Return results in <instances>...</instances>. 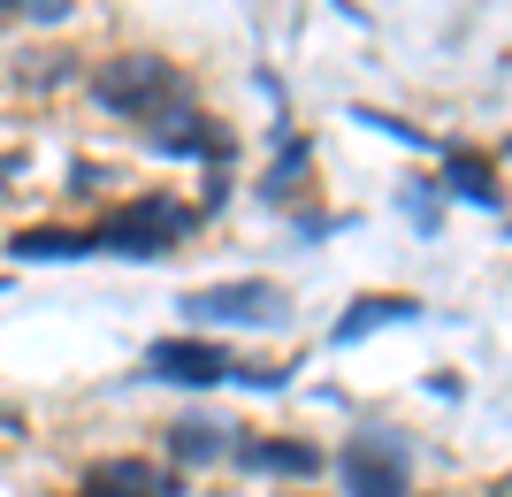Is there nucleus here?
Returning a JSON list of instances; mask_svg holds the SVG:
<instances>
[{"instance_id": "1", "label": "nucleus", "mask_w": 512, "mask_h": 497, "mask_svg": "<svg viewBox=\"0 0 512 497\" xmlns=\"http://www.w3.org/2000/svg\"><path fill=\"white\" fill-rule=\"evenodd\" d=\"M92 100H100L107 115H123V123H161V115L184 108V77H176V62H161V54H123V62L92 69Z\"/></svg>"}, {"instance_id": "2", "label": "nucleus", "mask_w": 512, "mask_h": 497, "mask_svg": "<svg viewBox=\"0 0 512 497\" xmlns=\"http://www.w3.org/2000/svg\"><path fill=\"white\" fill-rule=\"evenodd\" d=\"M192 207L184 199H169V192H138V199H123L115 215L92 230V245L100 253H115V260H161V253H176V245L192 238Z\"/></svg>"}, {"instance_id": "3", "label": "nucleus", "mask_w": 512, "mask_h": 497, "mask_svg": "<svg viewBox=\"0 0 512 497\" xmlns=\"http://www.w3.org/2000/svg\"><path fill=\"white\" fill-rule=\"evenodd\" d=\"M176 314H192L207 329H276L291 314V299H283V283L245 276V283H199V291H184Z\"/></svg>"}, {"instance_id": "4", "label": "nucleus", "mask_w": 512, "mask_h": 497, "mask_svg": "<svg viewBox=\"0 0 512 497\" xmlns=\"http://www.w3.org/2000/svg\"><path fill=\"white\" fill-rule=\"evenodd\" d=\"M337 475H344L352 497H406L413 490V452H406V436H390V429H360L337 452Z\"/></svg>"}, {"instance_id": "5", "label": "nucleus", "mask_w": 512, "mask_h": 497, "mask_svg": "<svg viewBox=\"0 0 512 497\" xmlns=\"http://www.w3.org/2000/svg\"><path fill=\"white\" fill-rule=\"evenodd\" d=\"M237 360L230 345H214V337H161L146 352V383H176V390H207V383H230Z\"/></svg>"}, {"instance_id": "6", "label": "nucleus", "mask_w": 512, "mask_h": 497, "mask_svg": "<svg viewBox=\"0 0 512 497\" xmlns=\"http://www.w3.org/2000/svg\"><path fill=\"white\" fill-rule=\"evenodd\" d=\"M146 146H153V153H169V161H230L237 138H230L222 123H207V115L184 100L176 115H161V123L146 130Z\"/></svg>"}, {"instance_id": "7", "label": "nucleus", "mask_w": 512, "mask_h": 497, "mask_svg": "<svg viewBox=\"0 0 512 497\" xmlns=\"http://www.w3.org/2000/svg\"><path fill=\"white\" fill-rule=\"evenodd\" d=\"M230 459L245 467V475H291V482L321 475V452L306 444V436H237Z\"/></svg>"}, {"instance_id": "8", "label": "nucleus", "mask_w": 512, "mask_h": 497, "mask_svg": "<svg viewBox=\"0 0 512 497\" xmlns=\"http://www.w3.org/2000/svg\"><path fill=\"white\" fill-rule=\"evenodd\" d=\"M421 314V299H406V291H367V299L344 306V322L329 329V345H360L367 329H383V322H413Z\"/></svg>"}, {"instance_id": "9", "label": "nucleus", "mask_w": 512, "mask_h": 497, "mask_svg": "<svg viewBox=\"0 0 512 497\" xmlns=\"http://www.w3.org/2000/svg\"><path fill=\"white\" fill-rule=\"evenodd\" d=\"M92 490H115V497H184V475H161L146 459H100L92 467Z\"/></svg>"}, {"instance_id": "10", "label": "nucleus", "mask_w": 512, "mask_h": 497, "mask_svg": "<svg viewBox=\"0 0 512 497\" xmlns=\"http://www.w3.org/2000/svg\"><path fill=\"white\" fill-rule=\"evenodd\" d=\"M444 192H451V199H467V207H497V176H490V161H482V153H467V146H444Z\"/></svg>"}, {"instance_id": "11", "label": "nucleus", "mask_w": 512, "mask_h": 497, "mask_svg": "<svg viewBox=\"0 0 512 497\" xmlns=\"http://www.w3.org/2000/svg\"><path fill=\"white\" fill-rule=\"evenodd\" d=\"M8 253L16 260H85V253H100V245H92V230H23Z\"/></svg>"}, {"instance_id": "12", "label": "nucleus", "mask_w": 512, "mask_h": 497, "mask_svg": "<svg viewBox=\"0 0 512 497\" xmlns=\"http://www.w3.org/2000/svg\"><path fill=\"white\" fill-rule=\"evenodd\" d=\"M222 436H230V429H214V421H176V429H169V459H184V467H199V459H230Z\"/></svg>"}, {"instance_id": "13", "label": "nucleus", "mask_w": 512, "mask_h": 497, "mask_svg": "<svg viewBox=\"0 0 512 497\" xmlns=\"http://www.w3.org/2000/svg\"><path fill=\"white\" fill-rule=\"evenodd\" d=\"M299 169H306V138H299V146H283V161L268 169V184H260V192H268V199H291V176H299Z\"/></svg>"}, {"instance_id": "14", "label": "nucleus", "mask_w": 512, "mask_h": 497, "mask_svg": "<svg viewBox=\"0 0 512 497\" xmlns=\"http://www.w3.org/2000/svg\"><path fill=\"white\" fill-rule=\"evenodd\" d=\"M8 16H31V23H62L69 16V0H0V23Z\"/></svg>"}, {"instance_id": "15", "label": "nucleus", "mask_w": 512, "mask_h": 497, "mask_svg": "<svg viewBox=\"0 0 512 497\" xmlns=\"http://www.w3.org/2000/svg\"><path fill=\"white\" fill-rule=\"evenodd\" d=\"M23 429V421H16V413H0V436H16Z\"/></svg>"}, {"instance_id": "16", "label": "nucleus", "mask_w": 512, "mask_h": 497, "mask_svg": "<svg viewBox=\"0 0 512 497\" xmlns=\"http://www.w3.org/2000/svg\"><path fill=\"white\" fill-rule=\"evenodd\" d=\"M77 497H115V490H92V482H85V490H77Z\"/></svg>"}]
</instances>
